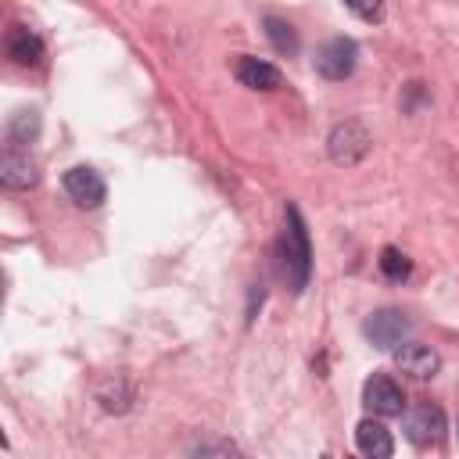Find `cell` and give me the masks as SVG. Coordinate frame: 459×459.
I'll use <instances>...</instances> for the list:
<instances>
[{
    "label": "cell",
    "instance_id": "1",
    "mask_svg": "<svg viewBox=\"0 0 459 459\" xmlns=\"http://www.w3.org/2000/svg\"><path fill=\"white\" fill-rule=\"evenodd\" d=\"M273 255H276L280 280L294 294H301L308 287V276H312V244H308L305 219H301V212L294 204H287V212H283V233L276 237Z\"/></svg>",
    "mask_w": 459,
    "mask_h": 459
},
{
    "label": "cell",
    "instance_id": "2",
    "mask_svg": "<svg viewBox=\"0 0 459 459\" xmlns=\"http://www.w3.org/2000/svg\"><path fill=\"white\" fill-rule=\"evenodd\" d=\"M369 147H373V136H369V129H366L359 118L337 122V126L330 129V136H326V154H330V161H333V165H344V169L359 165V161L369 154Z\"/></svg>",
    "mask_w": 459,
    "mask_h": 459
},
{
    "label": "cell",
    "instance_id": "3",
    "mask_svg": "<svg viewBox=\"0 0 459 459\" xmlns=\"http://www.w3.org/2000/svg\"><path fill=\"white\" fill-rule=\"evenodd\" d=\"M362 333L369 337V344H373V348H380V351H394L398 344H405V341H409L412 323H409V316H405V312H398V308H377V312H369V316H366Z\"/></svg>",
    "mask_w": 459,
    "mask_h": 459
},
{
    "label": "cell",
    "instance_id": "4",
    "mask_svg": "<svg viewBox=\"0 0 459 459\" xmlns=\"http://www.w3.org/2000/svg\"><path fill=\"white\" fill-rule=\"evenodd\" d=\"M355 65H359V43L348 39V36L326 39V43L319 47V54H316V72H319L323 79H330V82L348 79V75L355 72Z\"/></svg>",
    "mask_w": 459,
    "mask_h": 459
},
{
    "label": "cell",
    "instance_id": "5",
    "mask_svg": "<svg viewBox=\"0 0 459 459\" xmlns=\"http://www.w3.org/2000/svg\"><path fill=\"white\" fill-rule=\"evenodd\" d=\"M445 434V412L441 405L434 402H420L405 412V437L416 445V448H427V445H437Z\"/></svg>",
    "mask_w": 459,
    "mask_h": 459
},
{
    "label": "cell",
    "instance_id": "6",
    "mask_svg": "<svg viewBox=\"0 0 459 459\" xmlns=\"http://www.w3.org/2000/svg\"><path fill=\"white\" fill-rule=\"evenodd\" d=\"M61 183H65V194H68L79 208H97V204H104V197H108V186H104L100 172L90 169V165H75V169H68Z\"/></svg>",
    "mask_w": 459,
    "mask_h": 459
},
{
    "label": "cell",
    "instance_id": "7",
    "mask_svg": "<svg viewBox=\"0 0 459 459\" xmlns=\"http://www.w3.org/2000/svg\"><path fill=\"white\" fill-rule=\"evenodd\" d=\"M0 183L7 190H32L39 183V165L29 151H14V147H4V158H0Z\"/></svg>",
    "mask_w": 459,
    "mask_h": 459
},
{
    "label": "cell",
    "instance_id": "8",
    "mask_svg": "<svg viewBox=\"0 0 459 459\" xmlns=\"http://www.w3.org/2000/svg\"><path fill=\"white\" fill-rule=\"evenodd\" d=\"M362 402H366L377 416H402V409H405V394H402V387H398L387 373H373V377L366 380Z\"/></svg>",
    "mask_w": 459,
    "mask_h": 459
},
{
    "label": "cell",
    "instance_id": "9",
    "mask_svg": "<svg viewBox=\"0 0 459 459\" xmlns=\"http://www.w3.org/2000/svg\"><path fill=\"white\" fill-rule=\"evenodd\" d=\"M394 366L412 377V380H430L437 369H441V355L427 344H416V341H405L394 348Z\"/></svg>",
    "mask_w": 459,
    "mask_h": 459
},
{
    "label": "cell",
    "instance_id": "10",
    "mask_svg": "<svg viewBox=\"0 0 459 459\" xmlns=\"http://www.w3.org/2000/svg\"><path fill=\"white\" fill-rule=\"evenodd\" d=\"M233 72H237L240 86H247V90H280V82H283L276 65H269L262 57H251V54H244Z\"/></svg>",
    "mask_w": 459,
    "mask_h": 459
},
{
    "label": "cell",
    "instance_id": "11",
    "mask_svg": "<svg viewBox=\"0 0 459 459\" xmlns=\"http://www.w3.org/2000/svg\"><path fill=\"white\" fill-rule=\"evenodd\" d=\"M4 47H7V57H11L14 65H36V61L43 57V39H39L29 25H22V22L7 29Z\"/></svg>",
    "mask_w": 459,
    "mask_h": 459
},
{
    "label": "cell",
    "instance_id": "12",
    "mask_svg": "<svg viewBox=\"0 0 459 459\" xmlns=\"http://www.w3.org/2000/svg\"><path fill=\"white\" fill-rule=\"evenodd\" d=\"M355 445L362 455H373V459H387L394 452V441H391V430L377 420H362L355 427Z\"/></svg>",
    "mask_w": 459,
    "mask_h": 459
},
{
    "label": "cell",
    "instance_id": "13",
    "mask_svg": "<svg viewBox=\"0 0 459 459\" xmlns=\"http://www.w3.org/2000/svg\"><path fill=\"white\" fill-rule=\"evenodd\" d=\"M7 147H14V151H29V143L39 136V111H32V108H25V111H14L11 115V122H7Z\"/></svg>",
    "mask_w": 459,
    "mask_h": 459
},
{
    "label": "cell",
    "instance_id": "14",
    "mask_svg": "<svg viewBox=\"0 0 459 459\" xmlns=\"http://www.w3.org/2000/svg\"><path fill=\"white\" fill-rule=\"evenodd\" d=\"M262 25H265V36H269V43H273V50H276V54H283V57H294V54H298L301 39H298V29H294L287 18L269 14Z\"/></svg>",
    "mask_w": 459,
    "mask_h": 459
},
{
    "label": "cell",
    "instance_id": "15",
    "mask_svg": "<svg viewBox=\"0 0 459 459\" xmlns=\"http://www.w3.org/2000/svg\"><path fill=\"white\" fill-rule=\"evenodd\" d=\"M97 402L104 412H126L129 402H133V391L122 377H108L104 384H97Z\"/></svg>",
    "mask_w": 459,
    "mask_h": 459
},
{
    "label": "cell",
    "instance_id": "16",
    "mask_svg": "<svg viewBox=\"0 0 459 459\" xmlns=\"http://www.w3.org/2000/svg\"><path fill=\"white\" fill-rule=\"evenodd\" d=\"M380 273L387 276V280H394V283H402L409 273H412V262L398 251V247H384L380 251Z\"/></svg>",
    "mask_w": 459,
    "mask_h": 459
},
{
    "label": "cell",
    "instance_id": "17",
    "mask_svg": "<svg viewBox=\"0 0 459 459\" xmlns=\"http://www.w3.org/2000/svg\"><path fill=\"white\" fill-rule=\"evenodd\" d=\"M344 7H348L355 18L369 22V25H380V22H384V0H344Z\"/></svg>",
    "mask_w": 459,
    "mask_h": 459
},
{
    "label": "cell",
    "instance_id": "18",
    "mask_svg": "<svg viewBox=\"0 0 459 459\" xmlns=\"http://www.w3.org/2000/svg\"><path fill=\"white\" fill-rule=\"evenodd\" d=\"M455 437H459V430H455Z\"/></svg>",
    "mask_w": 459,
    "mask_h": 459
}]
</instances>
